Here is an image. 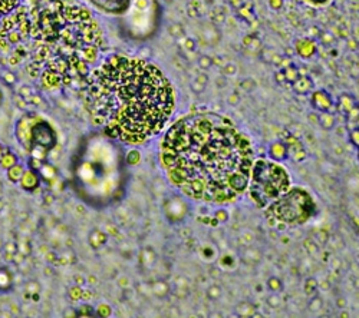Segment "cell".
Wrapping results in <instances>:
<instances>
[{
  "label": "cell",
  "instance_id": "cell-1",
  "mask_svg": "<svg viewBox=\"0 0 359 318\" xmlns=\"http://www.w3.org/2000/svg\"><path fill=\"white\" fill-rule=\"evenodd\" d=\"M161 162L184 195L226 203L246 191L255 156L247 137L223 118L188 115L165 133Z\"/></svg>",
  "mask_w": 359,
  "mask_h": 318
},
{
  "label": "cell",
  "instance_id": "cell-2",
  "mask_svg": "<svg viewBox=\"0 0 359 318\" xmlns=\"http://www.w3.org/2000/svg\"><path fill=\"white\" fill-rule=\"evenodd\" d=\"M85 108L110 137L144 144L168 123L176 108L174 87L145 59L111 56L89 75Z\"/></svg>",
  "mask_w": 359,
  "mask_h": 318
},
{
  "label": "cell",
  "instance_id": "cell-3",
  "mask_svg": "<svg viewBox=\"0 0 359 318\" xmlns=\"http://www.w3.org/2000/svg\"><path fill=\"white\" fill-rule=\"evenodd\" d=\"M251 199L259 207H267L290 187V178L276 161H256L251 167L249 185Z\"/></svg>",
  "mask_w": 359,
  "mask_h": 318
},
{
  "label": "cell",
  "instance_id": "cell-4",
  "mask_svg": "<svg viewBox=\"0 0 359 318\" xmlns=\"http://www.w3.org/2000/svg\"><path fill=\"white\" fill-rule=\"evenodd\" d=\"M316 205L306 191L299 188L287 189L269 203L266 217L276 224L299 225L315 215Z\"/></svg>",
  "mask_w": 359,
  "mask_h": 318
},
{
  "label": "cell",
  "instance_id": "cell-5",
  "mask_svg": "<svg viewBox=\"0 0 359 318\" xmlns=\"http://www.w3.org/2000/svg\"><path fill=\"white\" fill-rule=\"evenodd\" d=\"M310 101H312V106L321 112H330L332 109L335 108V103H333V99L326 90H316L310 96Z\"/></svg>",
  "mask_w": 359,
  "mask_h": 318
},
{
  "label": "cell",
  "instance_id": "cell-6",
  "mask_svg": "<svg viewBox=\"0 0 359 318\" xmlns=\"http://www.w3.org/2000/svg\"><path fill=\"white\" fill-rule=\"evenodd\" d=\"M286 146H287V153L290 158H293L296 162H301L303 159L306 158V151L303 148V145L299 139L296 138H289L286 139Z\"/></svg>",
  "mask_w": 359,
  "mask_h": 318
},
{
  "label": "cell",
  "instance_id": "cell-7",
  "mask_svg": "<svg viewBox=\"0 0 359 318\" xmlns=\"http://www.w3.org/2000/svg\"><path fill=\"white\" fill-rule=\"evenodd\" d=\"M269 155L273 161L276 162H283L286 159L289 158V153H287V146H286L285 142H273L269 148Z\"/></svg>",
  "mask_w": 359,
  "mask_h": 318
},
{
  "label": "cell",
  "instance_id": "cell-8",
  "mask_svg": "<svg viewBox=\"0 0 359 318\" xmlns=\"http://www.w3.org/2000/svg\"><path fill=\"white\" fill-rule=\"evenodd\" d=\"M356 105H358V103H356V101L352 98L351 95L344 94L339 96V99H337L335 108L337 109V112H341L342 115L346 116L349 112H351L352 109L356 106Z\"/></svg>",
  "mask_w": 359,
  "mask_h": 318
},
{
  "label": "cell",
  "instance_id": "cell-9",
  "mask_svg": "<svg viewBox=\"0 0 359 318\" xmlns=\"http://www.w3.org/2000/svg\"><path fill=\"white\" fill-rule=\"evenodd\" d=\"M292 87H293V90L296 94L305 95L309 94V92L312 90L313 83H312V79H309L308 76H299V78L292 83Z\"/></svg>",
  "mask_w": 359,
  "mask_h": 318
},
{
  "label": "cell",
  "instance_id": "cell-10",
  "mask_svg": "<svg viewBox=\"0 0 359 318\" xmlns=\"http://www.w3.org/2000/svg\"><path fill=\"white\" fill-rule=\"evenodd\" d=\"M22 0H0V15H8L15 10Z\"/></svg>",
  "mask_w": 359,
  "mask_h": 318
},
{
  "label": "cell",
  "instance_id": "cell-11",
  "mask_svg": "<svg viewBox=\"0 0 359 318\" xmlns=\"http://www.w3.org/2000/svg\"><path fill=\"white\" fill-rule=\"evenodd\" d=\"M15 164H17V158H16L15 153H12V152H3V155H2V158H0V165H2V168L9 169L10 167H13Z\"/></svg>",
  "mask_w": 359,
  "mask_h": 318
},
{
  "label": "cell",
  "instance_id": "cell-12",
  "mask_svg": "<svg viewBox=\"0 0 359 318\" xmlns=\"http://www.w3.org/2000/svg\"><path fill=\"white\" fill-rule=\"evenodd\" d=\"M9 171V179L12 182H20V179H22L23 176V167L22 165H19V164H15L13 167H10L8 169Z\"/></svg>",
  "mask_w": 359,
  "mask_h": 318
},
{
  "label": "cell",
  "instance_id": "cell-13",
  "mask_svg": "<svg viewBox=\"0 0 359 318\" xmlns=\"http://www.w3.org/2000/svg\"><path fill=\"white\" fill-rule=\"evenodd\" d=\"M20 182H22L23 188H26V189L33 188V187H36L37 185L36 175L33 174V172H26V174H23Z\"/></svg>",
  "mask_w": 359,
  "mask_h": 318
},
{
  "label": "cell",
  "instance_id": "cell-14",
  "mask_svg": "<svg viewBox=\"0 0 359 318\" xmlns=\"http://www.w3.org/2000/svg\"><path fill=\"white\" fill-rule=\"evenodd\" d=\"M105 239H107V237H105V234H102L101 231H94L89 235L91 245L94 246V248H98L99 245L105 244Z\"/></svg>",
  "mask_w": 359,
  "mask_h": 318
},
{
  "label": "cell",
  "instance_id": "cell-15",
  "mask_svg": "<svg viewBox=\"0 0 359 318\" xmlns=\"http://www.w3.org/2000/svg\"><path fill=\"white\" fill-rule=\"evenodd\" d=\"M319 121H321L322 128H326V129L333 128V125H335V118H333V115H332L330 112H322V113H321V118H319Z\"/></svg>",
  "mask_w": 359,
  "mask_h": 318
},
{
  "label": "cell",
  "instance_id": "cell-16",
  "mask_svg": "<svg viewBox=\"0 0 359 318\" xmlns=\"http://www.w3.org/2000/svg\"><path fill=\"white\" fill-rule=\"evenodd\" d=\"M10 282H12V275L9 272L6 268L0 269V288L2 289H8L10 287Z\"/></svg>",
  "mask_w": 359,
  "mask_h": 318
},
{
  "label": "cell",
  "instance_id": "cell-17",
  "mask_svg": "<svg viewBox=\"0 0 359 318\" xmlns=\"http://www.w3.org/2000/svg\"><path fill=\"white\" fill-rule=\"evenodd\" d=\"M237 311H239V315H243V317H250V315H253V314H255V307L249 303H242V304H239Z\"/></svg>",
  "mask_w": 359,
  "mask_h": 318
},
{
  "label": "cell",
  "instance_id": "cell-18",
  "mask_svg": "<svg viewBox=\"0 0 359 318\" xmlns=\"http://www.w3.org/2000/svg\"><path fill=\"white\" fill-rule=\"evenodd\" d=\"M267 287H269L271 291H282V288H283V284H282V281H280L279 278H276V277H271V278L267 280Z\"/></svg>",
  "mask_w": 359,
  "mask_h": 318
},
{
  "label": "cell",
  "instance_id": "cell-19",
  "mask_svg": "<svg viewBox=\"0 0 359 318\" xmlns=\"http://www.w3.org/2000/svg\"><path fill=\"white\" fill-rule=\"evenodd\" d=\"M139 159H141V155H139L138 151H131L128 155H126V162H128L130 165H135V164H138Z\"/></svg>",
  "mask_w": 359,
  "mask_h": 318
},
{
  "label": "cell",
  "instance_id": "cell-20",
  "mask_svg": "<svg viewBox=\"0 0 359 318\" xmlns=\"http://www.w3.org/2000/svg\"><path fill=\"white\" fill-rule=\"evenodd\" d=\"M154 292L157 294L158 297H162L167 291H168V287L164 284V282H157V284H154Z\"/></svg>",
  "mask_w": 359,
  "mask_h": 318
},
{
  "label": "cell",
  "instance_id": "cell-21",
  "mask_svg": "<svg viewBox=\"0 0 359 318\" xmlns=\"http://www.w3.org/2000/svg\"><path fill=\"white\" fill-rule=\"evenodd\" d=\"M2 79L5 80V82H6L8 85H13L16 80H17V79H16V75L13 72H12V71H8V72L3 73V75H2Z\"/></svg>",
  "mask_w": 359,
  "mask_h": 318
},
{
  "label": "cell",
  "instance_id": "cell-22",
  "mask_svg": "<svg viewBox=\"0 0 359 318\" xmlns=\"http://www.w3.org/2000/svg\"><path fill=\"white\" fill-rule=\"evenodd\" d=\"M351 141L356 148H359V128H353L351 130Z\"/></svg>",
  "mask_w": 359,
  "mask_h": 318
},
{
  "label": "cell",
  "instance_id": "cell-23",
  "mask_svg": "<svg viewBox=\"0 0 359 318\" xmlns=\"http://www.w3.org/2000/svg\"><path fill=\"white\" fill-rule=\"evenodd\" d=\"M32 95H33V92H32V87L26 86V85L20 87V96H22V98H25V99H29Z\"/></svg>",
  "mask_w": 359,
  "mask_h": 318
},
{
  "label": "cell",
  "instance_id": "cell-24",
  "mask_svg": "<svg viewBox=\"0 0 359 318\" xmlns=\"http://www.w3.org/2000/svg\"><path fill=\"white\" fill-rule=\"evenodd\" d=\"M5 253L16 255V254H17V245H16L15 242H9V244H6V246H5Z\"/></svg>",
  "mask_w": 359,
  "mask_h": 318
},
{
  "label": "cell",
  "instance_id": "cell-25",
  "mask_svg": "<svg viewBox=\"0 0 359 318\" xmlns=\"http://www.w3.org/2000/svg\"><path fill=\"white\" fill-rule=\"evenodd\" d=\"M312 3H316V5H322V3H326L328 0H310Z\"/></svg>",
  "mask_w": 359,
  "mask_h": 318
},
{
  "label": "cell",
  "instance_id": "cell-26",
  "mask_svg": "<svg viewBox=\"0 0 359 318\" xmlns=\"http://www.w3.org/2000/svg\"><path fill=\"white\" fill-rule=\"evenodd\" d=\"M3 207H5V203H3V201H2V199H0V211L3 210Z\"/></svg>",
  "mask_w": 359,
  "mask_h": 318
},
{
  "label": "cell",
  "instance_id": "cell-27",
  "mask_svg": "<svg viewBox=\"0 0 359 318\" xmlns=\"http://www.w3.org/2000/svg\"><path fill=\"white\" fill-rule=\"evenodd\" d=\"M2 246H3V241L0 239V249H2Z\"/></svg>",
  "mask_w": 359,
  "mask_h": 318
},
{
  "label": "cell",
  "instance_id": "cell-28",
  "mask_svg": "<svg viewBox=\"0 0 359 318\" xmlns=\"http://www.w3.org/2000/svg\"><path fill=\"white\" fill-rule=\"evenodd\" d=\"M2 155H3V151H2V146H0V158H2Z\"/></svg>",
  "mask_w": 359,
  "mask_h": 318
},
{
  "label": "cell",
  "instance_id": "cell-29",
  "mask_svg": "<svg viewBox=\"0 0 359 318\" xmlns=\"http://www.w3.org/2000/svg\"><path fill=\"white\" fill-rule=\"evenodd\" d=\"M0 195H2V184H0Z\"/></svg>",
  "mask_w": 359,
  "mask_h": 318
},
{
  "label": "cell",
  "instance_id": "cell-30",
  "mask_svg": "<svg viewBox=\"0 0 359 318\" xmlns=\"http://www.w3.org/2000/svg\"><path fill=\"white\" fill-rule=\"evenodd\" d=\"M0 102H2V92H0Z\"/></svg>",
  "mask_w": 359,
  "mask_h": 318
},
{
  "label": "cell",
  "instance_id": "cell-31",
  "mask_svg": "<svg viewBox=\"0 0 359 318\" xmlns=\"http://www.w3.org/2000/svg\"><path fill=\"white\" fill-rule=\"evenodd\" d=\"M358 156H359V153H358Z\"/></svg>",
  "mask_w": 359,
  "mask_h": 318
}]
</instances>
